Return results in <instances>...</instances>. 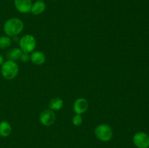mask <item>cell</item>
<instances>
[{"label": "cell", "instance_id": "1", "mask_svg": "<svg viewBox=\"0 0 149 148\" xmlns=\"http://www.w3.org/2000/svg\"><path fill=\"white\" fill-rule=\"evenodd\" d=\"M23 28L24 25L20 19L13 17L4 23V31L9 37H14L21 33Z\"/></svg>", "mask_w": 149, "mask_h": 148}, {"label": "cell", "instance_id": "2", "mask_svg": "<svg viewBox=\"0 0 149 148\" xmlns=\"http://www.w3.org/2000/svg\"><path fill=\"white\" fill-rule=\"evenodd\" d=\"M19 73L18 65L15 61L7 60L4 62L1 68V73L7 80H13Z\"/></svg>", "mask_w": 149, "mask_h": 148}, {"label": "cell", "instance_id": "3", "mask_svg": "<svg viewBox=\"0 0 149 148\" xmlns=\"http://www.w3.org/2000/svg\"><path fill=\"white\" fill-rule=\"evenodd\" d=\"M95 136L101 142H109L113 136V131L109 125L103 123L97 126L95 129Z\"/></svg>", "mask_w": 149, "mask_h": 148}, {"label": "cell", "instance_id": "4", "mask_svg": "<svg viewBox=\"0 0 149 148\" xmlns=\"http://www.w3.org/2000/svg\"><path fill=\"white\" fill-rule=\"evenodd\" d=\"M19 45H20V49H21L22 52H26V53H31L36 48V39L34 36L31 34L24 35L19 41Z\"/></svg>", "mask_w": 149, "mask_h": 148}, {"label": "cell", "instance_id": "5", "mask_svg": "<svg viewBox=\"0 0 149 148\" xmlns=\"http://www.w3.org/2000/svg\"><path fill=\"white\" fill-rule=\"evenodd\" d=\"M132 142L138 148L149 147V136L145 132L140 131L135 133L132 138Z\"/></svg>", "mask_w": 149, "mask_h": 148}, {"label": "cell", "instance_id": "6", "mask_svg": "<svg viewBox=\"0 0 149 148\" xmlns=\"http://www.w3.org/2000/svg\"><path fill=\"white\" fill-rule=\"evenodd\" d=\"M56 119V115L53 110L47 109L39 115V121L43 126H49L53 124Z\"/></svg>", "mask_w": 149, "mask_h": 148}, {"label": "cell", "instance_id": "7", "mask_svg": "<svg viewBox=\"0 0 149 148\" xmlns=\"http://www.w3.org/2000/svg\"><path fill=\"white\" fill-rule=\"evenodd\" d=\"M14 4L16 10L20 13L31 12L32 7L31 0H14Z\"/></svg>", "mask_w": 149, "mask_h": 148}, {"label": "cell", "instance_id": "8", "mask_svg": "<svg viewBox=\"0 0 149 148\" xmlns=\"http://www.w3.org/2000/svg\"><path fill=\"white\" fill-rule=\"evenodd\" d=\"M89 107V103L87 100L84 98H79L74 102V111L75 112L76 114L81 115L85 113Z\"/></svg>", "mask_w": 149, "mask_h": 148}, {"label": "cell", "instance_id": "9", "mask_svg": "<svg viewBox=\"0 0 149 148\" xmlns=\"http://www.w3.org/2000/svg\"><path fill=\"white\" fill-rule=\"evenodd\" d=\"M30 59L32 63L34 65H41L45 63L46 61V55L41 51H36L32 52L30 56Z\"/></svg>", "mask_w": 149, "mask_h": 148}, {"label": "cell", "instance_id": "10", "mask_svg": "<svg viewBox=\"0 0 149 148\" xmlns=\"http://www.w3.org/2000/svg\"><path fill=\"white\" fill-rule=\"evenodd\" d=\"M45 9H46V4L45 1L42 0H38V1H35L33 4H32L31 12L35 15H38L43 13Z\"/></svg>", "mask_w": 149, "mask_h": 148}, {"label": "cell", "instance_id": "11", "mask_svg": "<svg viewBox=\"0 0 149 148\" xmlns=\"http://www.w3.org/2000/svg\"><path fill=\"white\" fill-rule=\"evenodd\" d=\"M12 133V127L10 123L3 120L0 122V136L2 137H7Z\"/></svg>", "mask_w": 149, "mask_h": 148}, {"label": "cell", "instance_id": "12", "mask_svg": "<svg viewBox=\"0 0 149 148\" xmlns=\"http://www.w3.org/2000/svg\"><path fill=\"white\" fill-rule=\"evenodd\" d=\"M63 106V102L60 97H54L49 101V108L53 111H58Z\"/></svg>", "mask_w": 149, "mask_h": 148}, {"label": "cell", "instance_id": "13", "mask_svg": "<svg viewBox=\"0 0 149 148\" xmlns=\"http://www.w3.org/2000/svg\"><path fill=\"white\" fill-rule=\"evenodd\" d=\"M22 53H23V52H22V50L20 48H13V49H10V50L7 52V56L9 60L15 61V62L17 59H20Z\"/></svg>", "mask_w": 149, "mask_h": 148}, {"label": "cell", "instance_id": "14", "mask_svg": "<svg viewBox=\"0 0 149 148\" xmlns=\"http://www.w3.org/2000/svg\"><path fill=\"white\" fill-rule=\"evenodd\" d=\"M12 40L9 36H1L0 37V49H4L8 48L11 45Z\"/></svg>", "mask_w": 149, "mask_h": 148}, {"label": "cell", "instance_id": "15", "mask_svg": "<svg viewBox=\"0 0 149 148\" xmlns=\"http://www.w3.org/2000/svg\"><path fill=\"white\" fill-rule=\"evenodd\" d=\"M83 118L81 115L77 114L73 117L72 118V123L76 126H79L82 123Z\"/></svg>", "mask_w": 149, "mask_h": 148}, {"label": "cell", "instance_id": "16", "mask_svg": "<svg viewBox=\"0 0 149 148\" xmlns=\"http://www.w3.org/2000/svg\"><path fill=\"white\" fill-rule=\"evenodd\" d=\"M29 59H30V56L29 55V53H26V52H23L20 58V60L23 62H27Z\"/></svg>", "mask_w": 149, "mask_h": 148}, {"label": "cell", "instance_id": "17", "mask_svg": "<svg viewBox=\"0 0 149 148\" xmlns=\"http://www.w3.org/2000/svg\"><path fill=\"white\" fill-rule=\"evenodd\" d=\"M3 63H4V57H2V55H0V66H1Z\"/></svg>", "mask_w": 149, "mask_h": 148}, {"label": "cell", "instance_id": "18", "mask_svg": "<svg viewBox=\"0 0 149 148\" xmlns=\"http://www.w3.org/2000/svg\"><path fill=\"white\" fill-rule=\"evenodd\" d=\"M13 39H14L15 41H18V39H19V38L17 37V36H14V37H13Z\"/></svg>", "mask_w": 149, "mask_h": 148}, {"label": "cell", "instance_id": "19", "mask_svg": "<svg viewBox=\"0 0 149 148\" xmlns=\"http://www.w3.org/2000/svg\"><path fill=\"white\" fill-rule=\"evenodd\" d=\"M54 1H58V0H54Z\"/></svg>", "mask_w": 149, "mask_h": 148}]
</instances>
